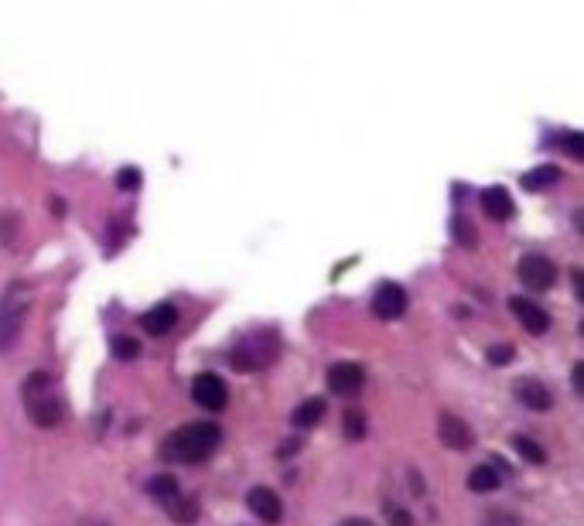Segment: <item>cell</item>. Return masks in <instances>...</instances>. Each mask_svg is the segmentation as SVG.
Instances as JSON below:
<instances>
[{"instance_id": "21", "label": "cell", "mask_w": 584, "mask_h": 526, "mask_svg": "<svg viewBox=\"0 0 584 526\" xmlns=\"http://www.w3.org/2000/svg\"><path fill=\"white\" fill-rule=\"evenodd\" d=\"M342 428H346V438H349V441H363V438H366V413H359V410H346Z\"/></svg>"}, {"instance_id": "2", "label": "cell", "mask_w": 584, "mask_h": 526, "mask_svg": "<svg viewBox=\"0 0 584 526\" xmlns=\"http://www.w3.org/2000/svg\"><path fill=\"white\" fill-rule=\"evenodd\" d=\"M24 410L31 417L35 428H59V421L65 417V404H62L55 380L48 372H31L24 383Z\"/></svg>"}, {"instance_id": "18", "label": "cell", "mask_w": 584, "mask_h": 526, "mask_svg": "<svg viewBox=\"0 0 584 526\" xmlns=\"http://www.w3.org/2000/svg\"><path fill=\"white\" fill-rule=\"evenodd\" d=\"M164 506H168V513L175 516L178 523H192L195 516H198V506H195V499H181V492H178V496H171Z\"/></svg>"}, {"instance_id": "4", "label": "cell", "mask_w": 584, "mask_h": 526, "mask_svg": "<svg viewBox=\"0 0 584 526\" xmlns=\"http://www.w3.org/2000/svg\"><path fill=\"white\" fill-rule=\"evenodd\" d=\"M24 318H28V294L11 291L0 305V352L14 349L24 329Z\"/></svg>"}, {"instance_id": "1", "label": "cell", "mask_w": 584, "mask_h": 526, "mask_svg": "<svg viewBox=\"0 0 584 526\" xmlns=\"http://www.w3.org/2000/svg\"><path fill=\"white\" fill-rule=\"evenodd\" d=\"M222 445V430L213 421H198V424H185L178 428L171 438H164L161 455L168 462H181V465H198L205 458H213L215 448Z\"/></svg>"}, {"instance_id": "24", "label": "cell", "mask_w": 584, "mask_h": 526, "mask_svg": "<svg viewBox=\"0 0 584 526\" xmlns=\"http://www.w3.org/2000/svg\"><path fill=\"white\" fill-rule=\"evenodd\" d=\"M117 185L123 192H134L137 185H140V171L137 168H120L117 171Z\"/></svg>"}, {"instance_id": "20", "label": "cell", "mask_w": 584, "mask_h": 526, "mask_svg": "<svg viewBox=\"0 0 584 526\" xmlns=\"http://www.w3.org/2000/svg\"><path fill=\"white\" fill-rule=\"evenodd\" d=\"M557 147H561L571 161H584V137L578 134V130H564V134L557 137Z\"/></svg>"}, {"instance_id": "7", "label": "cell", "mask_w": 584, "mask_h": 526, "mask_svg": "<svg viewBox=\"0 0 584 526\" xmlns=\"http://www.w3.org/2000/svg\"><path fill=\"white\" fill-rule=\"evenodd\" d=\"M407 312V291L400 288V284H380L376 294H372V314L380 318V321H393V318H400V314Z\"/></svg>"}, {"instance_id": "22", "label": "cell", "mask_w": 584, "mask_h": 526, "mask_svg": "<svg viewBox=\"0 0 584 526\" xmlns=\"http://www.w3.org/2000/svg\"><path fill=\"white\" fill-rule=\"evenodd\" d=\"M513 445H516V451H520V455H523L526 462H533V465H544V462H546L544 448H540V445H537V441H530V438H516V441H513Z\"/></svg>"}, {"instance_id": "17", "label": "cell", "mask_w": 584, "mask_h": 526, "mask_svg": "<svg viewBox=\"0 0 584 526\" xmlns=\"http://www.w3.org/2000/svg\"><path fill=\"white\" fill-rule=\"evenodd\" d=\"M321 417H325V400H318V397L305 400V404H301V407L291 413L294 428H301V430L318 428V424H321Z\"/></svg>"}, {"instance_id": "5", "label": "cell", "mask_w": 584, "mask_h": 526, "mask_svg": "<svg viewBox=\"0 0 584 526\" xmlns=\"http://www.w3.org/2000/svg\"><path fill=\"white\" fill-rule=\"evenodd\" d=\"M516 273H520V284L530 288V291H550L554 280H557V267H554L546 256H537V254L523 256Z\"/></svg>"}, {"instance_id": "30", "label": "cell", "mask_w": 584, "mask_h": 526, "mask_svg": "<svg viewBox=\"0 0 584 526\" xmlns=\"http://www.w3.org/2000/svg\"><path fill=\"white\" fill-rule=\"evenodd\" d=\"M297 448H301V441H288V445H280V458H284V455H294Z\"/></svg>"}, {"instance_id": "8", "label": "cell", "mask_w": 584, "mask_h": 526, "mask_svg": "<svg viewBox=\"0 0 584 526\" xmlns=\"http://www.w3.org/2000/svg\"><path fill=\"white\" fill-rule=\"evenodd\" d=\"M366 383V372L359 363H335L329 370V390L338 397H355Z\"/></svg>"}, {"instance_id": "28", "label": "cell", "mask_w": 584, "mask_h": 526, "mask_svg": "<svg viewBox=\"0 0 584 526\" xmlns=\"http://www.w3.org/2000/svg\"><path fill=\"white\" fill-rule=\"evenodd\" d=\"M482 526H520V520L509 516V513H488L486 520H482Z\"/></svg>"}, {"instance_id": "3", "label": "cell", "mask_w": 584, "mask_h": 526, "mask_svg": "<svg viewBox=\"0 0 584 526\" xmlns=\"http://www.w3.org/2000/svg\"><path fill=\"white\" fill-rule=\"evenodd\" d=\"M280 355V342H277V331H254L246 338H239L233 346V366L239 372H256V370H267L277 363Z\"/></svg>"}, {"instance_id": "31", "label": "cell", "mask_w": 584, "mask_h": 526, "mask_svg": "<svg viewBox=\"0 0 584 526\" xmlns=\"http://www.w3.org/2000/svg\"><path fill=\"white\" fill-rule=\"evenodd\" d=\"M338 526H372L370 520H346V523H338Z\"/></svg>"}, {"instance_id": "23", "label": "cell", "mask_w": 584, "mask_h": 526, "mask_svg": "<svg viewBox=\"0 0 584 526\" xmlns=\"http://www.w3.org/2000/svg\"><path fill=\"white\" fill-rule=\"evenodd\" d=\"M113 355H117V359H137V355H140V346H137V338L117 335V338H113Z\"/></svg>"}, {"instance_id": "9", "label": "cell", "mask_w": 584, "mask_h": 526, "mask_svg": "<svg viewBox=\"0 0 584 526\" xmlns=\"http://www.w3.org/2000/svg\"><path fill=\"white\" fill-rule=\"evenodd\" d=\"M509 312L520 318V325H523L530 335H544L550 329V314L537 305V301H530V297H513L509 301Z\"/></svg>"}, {"instance_id": "26", "label": "cell", "mask_w": 584, "mask_h": 526, "mask_svg": "<svg viewBox=\"0 0 584 526\" xmlns=\"http://www.w3.org/2000/svg\"><path fill=\"white\" fill-rule=\"evenodd\" d=\"M455 233H458V243H462V246H475V230L468 226L465 219H455Z\"/></svg>"}, {"instance_id": "19", "label": "cell", "mask_w": 584, "mask_h": 526, "mask_svg": "<svg viewBox=\"0 0 584 526\" xmlns=\"http://www.w3.org/2000/svg\"><path fill=\"white\" fill-rule=\"evenodd\" d=\"M147 492H151V496H157L161 503H168V499H171V496H178L181 488H178L175 475H154V479L147 482Z\"/></svg>"}, {"instance_id": "16", "label": "cell", "mask_w": 584, "mask_h": 526, "mask_svg": "<svg viewBox=\"0 0 584 526\" xmlns=\"http://www.w3.org/2000/svg\"><path fill=\"white\" fill-rule=\"evenodd\" d=\"M561 181V168L557 164H540V168H533V171H526L520 178V185H523L526 192H544L550 185H557Z\"/></svg>"}, {"instance_id": "25", "label": "cell", "mask_w": 584, "mask_h": 526, "mask_svg": "<svg viewBox=\"0 0 584 526\" xmlns=\"http://www.w3.org/2000/svg\"><path fill=\"white\" fill-rule=\"evenodd\" d=\"M486 355H488L492 366H506L509 359H513V346H506V342H503V346H492Z\"/></svg>"}, {"instance_id": "10", "label": "cell", "mask_w": 584, "mask_h": 526, "mask_svg": "<svg viewBox=\"0 0 584 526\" xmlns=\"http://www.w3.org/2000/svg\"><path fill=\"white\" fill-rule=\"evenodd\" d=\"M438 434H441V441H445L451 451H468L471 445H475V434H471V428H468L462 417H455V413H445V417H441Z\"/></svg>"}, {"instance_id": "29", "label": "cell", "mask_w": 584, "mask_h": 526, "mask_svg": "<svg viewBox=\"0 0 584 526\" xmlns=\"http://www.w3.org/2000/svg\"><path fill=\"white\" fill-rule=\"evenodd\" d=\"M574 393H584V363L574 366Z\"/></svg>"}, {"instance_id": "15", "label": "cell", "mask_w": 584, "mask_h": 526, "mask_svg": "<svg viewBox=\"0 0 584 526\" xmlns=\"http://www.w3.org/2000/svg\"><path fill=\"white\" fill-rule=\"evenodd\" d=\"M503 475H506V465H479L468 472V488L471 492H496L503 486Z\"/></svg>"}, {"instance_id": "12", "label": "cell", "mask_w": 584, "mask_h": 526, "mask_svg": "<svg viewBox=\"0 0 584 526\" xmlns=\"http://www.w3.org/2000/svg\"><path fill=\"white\" fill-rule=\"evenodd\" d=\"M140 325H144L147 335H157V338H161V335H168V331L178 325V308L175 305H168V301H164V305H154L151 312L140 318Z\"/></svg>"}, {"instance_id": "14", "label": "cell", "mask_w": 584, "mask_h": 526, "mask_svg": "<svg viewBox=\"0 0 584 526\" xmlns=\"http://www.w3.org/2000/svg\"><path fill=\"white\" fill-rule=\"evenodd\" d=\"M479 202H482V209H486L488 219H513V209H516V205H513V196H509L503 185L486 188Z\"/></svg>"}, {"instance_id": "6", "label": "cell", "mask_w": 584, "mask_h": 526, "mask_svg": "<svg viewBox=\"0 0 584 526\" xmlns=\"http://www.w3.org/2000/svg\"><path fill=\"white\" fill-rule=\"evenodd\" d=\"M192 397H195V404H198V407L219 413V410L226 407V400H229V390H226L222 376H215V372H202V376H195Z\"/></svg>"}, {"instance_id": "13", "label": "cell", "mask_w": 584, "mask_h": 526, "mask_svg": "<svg viewBox=\"0 0 584 526\" xmlns=\"http://www.w3.org/2000/svg\"><path fill=\"white\" fill-rule=\"evenodd\" d=\"M516 397H520V404L530 410L554 407V397H550V390H546L540 380H520V383H516Z\"/></svg>"}, {"instance_id": "27", "label": "cell", "mask_w": 584, "mask_h": 526, "mask_svg": "<svg viewBox=\"0 0 584 526\" xmlns=\"http://www.w3.org/2000/svg\"><path fill=\"white\" fill-rule=\"evenodd\" d=\"M387 520L389 526H413V516H410L407 509H396V506L387 509Z\"/></svg>"}, {"instance_id": "11", "label": "cell", "mask_w": 584, "mask_h": 526, "mask_svg": "<svg viewBox=\"0 0 584 526\" xmlns=\"http://www.w3.org/2000/svg\"><path fill=\"white\" fill-rule=\"evenodd\" d=\"M246 503H250V509L256 513V520H263V523H280V513H284V506H280V496H277L273 488H267V486L250 488Z\"/></svg>"}]
</instances>
